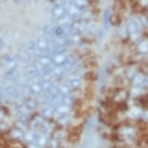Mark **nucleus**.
Segmentation results:
<instances>
[{
  "instance_id": "f03ea898",
  "label": "nucleus",
  "mask_w": 148,
  "mask_h": 148,
  "mask_svg": "<svg viewBox=\"0 0 148 148\" xmlns=\"http://www.w3.org/2000/svg\"><path fill=\"white\" fill-rule=\"evenodd\" d=\"M2 94L9 99L16 100L21 97V91L16 86H7L2 90Z\"/></svg>"
},
{
  "instance_id": "0eeeda50",
  "label": "nucleus",
  "mask_w": 148,
  "mask_h": 148,
  "mask_svg": "<svg viewBox=\"0 0 148 148\" xmlns=\"http://www.w3.org/2000/svg\"><path fill=\"white\" fill-rule=\"evenodd\" d=\"M3 64L6 67H9L10 70H12L13 68H15L16 65V59H14L13 57L11 56H5L3 58Z\"/></svg>"
},
{
  "instance_id": "423d86ee",
  "label": "nucleus",
  "mask_w": 148,
  "mask_h": 148,
  "mask_svg": "<svg viewBox=\"0 0 148 148\" xmlns=\"http://www.w3.org/2000/svg\"><path fill=\"white\" fill-rule=\"evenodd\" d=\"M22 105L25 107L27 110H28L30 112H32L33 110H35L36 108H37V106L39 104L38 100L34 99V98H31V97H26L25 99L22 101L21 103Z\"/></svg>"
},
{
  "instance_id": "7ed1b4c3",
  "label": "nucleus",
  "mask_w": 148,
  "mask_h": 148,
  "mask_svg": "<svg viewBox=\"0 0 148 148\" xmlns=\"http://www.w3.org/2000/svg\"><path fill=\"white\" fill-rule=\"evenodd\" d=\"M55 111H56V110H55L54 106L49 105V104H45L41 107L40 115L46 119H49V118L54 117Z\"/></svg>"
},
{
  "instance_id": "39448f33",
  "label": "nucleus",
  "mask_w": 148,
  "mask_h": 148,
  "mask_svg": "<svg viewBox=\"0 0 148 148\" xmlns=\"http://www.w3.org/2000/svg\"><path fill=\"white\" fill-rule=\"evenodd\" d=\"M9 136L15 141H21L25 138V132L18 127L13 128L9 130Z\"/></svg>"
},
{
  "instance_id": "f257e3e1",
  "label": "nucleus",
  "mask_w": 148,
  "mask_h": 148,
  "mask_svg": "<svg viewBox=\"0 0 148 148\" xmlns=\"http://www.w3.org/2000/svg\"><path fill=\"white\" fill-rule=\"evenodd\" d=\"M30 126L32 128V131H35V132L43 134V135L46 136H49V134H51L52 130H53V126H52L51 123L41 115L36 116L35 119H33L30 123Z\"/></svg>"
},
{
  "instance_id": "20e7f679",
  "label": "nucleus",
  "mask_w": 148,
  "mask_h": 148,
  "mask_svg": "<svg viewBox=\"0 0 148 148\" xmlns=\"http://www.w3.org/2000/svg\"><path fill=\"white\" fill-rule=\"evenodd\" d=\"M36 47H37V51L40 52L41 54L46 55L47 53H49V51H51V44L45 38H40L36 44Z\"/></svg>"
}]
</instances>
